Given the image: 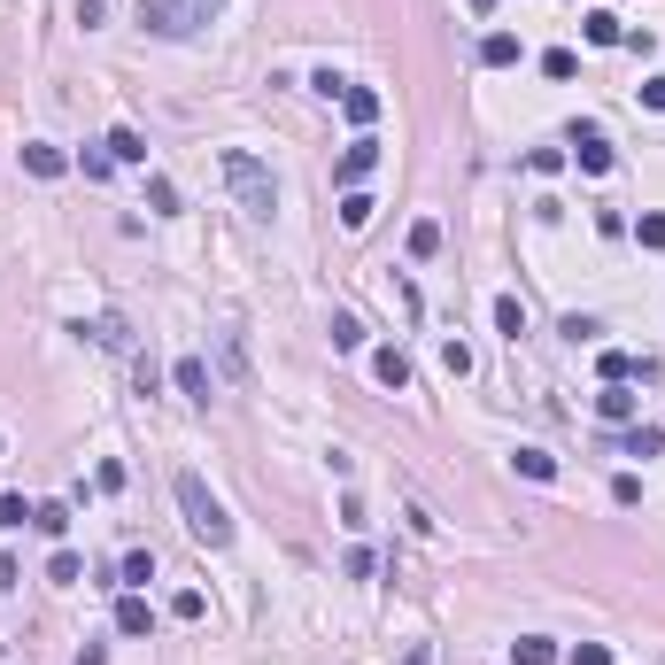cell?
I'll return each instance as SVG.
<instances>
[{
    "label": "cell",
    "instance_id": "obj_7",
    "mask_svg": "<svg viewBox=\"0 0 665 665\" xmlns=\"http://www.w3.org/2000/svg\"><path fill=\"white\" fill-rule=\"evenodd\" d=\"M178 395H194V403H209V395H217V379H209V364H202V356H178Z\"/></svg>",
    "mask_w": 665,
    "mask_h": 665
},
{
    "label": "cell",
    "instance_id": "obj_8",
    "mask_svg": "<svg viewBox=\"0 0 665 665\" xmlns=\"http://www.w3.org/2000/svg\"><path fill=\"white\" fill-rule=\"evenodd\" d=\"M24 171H31V178H62V171H70V155H62V147H47V140H24Z\"/></svg>",
    "mask_w": 665,
    "mask_h": 665
},
{
    "label": "cell",
    "instance_id": "obj_1",
    "mask_svg": "<svg viewBox=\"0 0 665 665\" xmlns=\"http://www.w3.org/2000/svg\"><path fill=\"white\" fill-rule=\"evenodd\" d=\"M178 511H186V534H194V542H209V550H225V542H232V511L209 495L202 472H178Z\"/></svg>",
    "mask_w": 665,
    "mask_h": 665
},
{
    "label": "cell",
    "instance_id": "obj_30",
    "mask_svg": "<svg viewBox=\"0 0 665 665\" xmlns=\"http://www.w3.org/2000/svg\"><path fill=\"white\" fill-rule=\"evenodd\" d=\"M526 171H534V178H557V171H565V155H557V147H534V155H526Z\"/></svg>",
    "mask_w": 665,
    "mask_h": 665
},
{
    "label": "cell",
    "instance_id": "obj_35",
    "mask_svg": "<svg viewBox=\"0 0 665 665\" xmlns=\"http://www.w3.org/2000/svg\"><path fill=\"white\" fill-rule=\"evenodd\" d=\"M642 109H665V70H658V78H642Z\"/></svg>",
    "mask_w": 665,
    "mask_h": 665
},
{
    "label": "cell",
    "instance_id": "obj_22",
    "mask_svg": "<svg viewBox=\"0 0 665 665\" xmlns=\"http://www.w3.org/2000/svg\"><path fill=\"white\" fill-rule=\"evenodd\" d=\"M619 449H627V457H658L665 434H658V426H627V441H619Z\"/></svg>",
    "mask_w": 665,
    "mask_h": 665
},
{
    "label": "cell",
    "instance_id": "obj_27",
    "mask_svg": "<svg viewBox=\"0 0 665 665\" xmlns=\"http://www.w3.org/2000/svg\"><path fill=\"white\" fill-rule=\"evenodd\" d=\"M635 240H642V248H665V209H642V217H635Z\"/></svg>",
    "mask_w": 665,
    "mask_h": 665
},
{
    "label": "cell",
    "instance_id": "obj_16",
    "mask_svg": "<svg viewBox=\"0 0 665 665\" xmlns=\"http://www.w3.org/2000/svg\"><path fill=\"white\" fill-rule=\"evenodd\" d=\"M480 62H488V70H511V62H519V39H511V31H488V39H480Z\"/></svg>",
    "mask_w": 665,
    "mask_h": 665
},
{
    "label": "cell",
    "instance_id": "obj_9",
    "mask_svg": "<svg viewBox=\"0 0 665 665\" xmlns=\"http://www.w3.org/2000/svg\"><path fill=\"white\" fill-rule=\"evenodd\" d=\"M116 635H155V611H147V596L132 588L124 604H116Z\"/></svg>",
    "mask_w": 665,
    "mask_h": 665
},
{
    "label": "cell",
    "instance_id": "obj_34",
    "mask_svg": "<svg viewBox=\"0 0 665 665\" xmlns=\"http://www.w3.org/2000/svg\"><path fill=\"white\" fill-rule=\"evenodd\" d=\"M0 526H31V503H24V495H0Z\"/></svg>",
    "mask_w": 665,
    "mask_h": 665
},
{
    "label": "cell",
    "instance_id": "obj_13",
    "mask_svg": "<svg viewBox=\"0 0 665 665\" xmlns=\"http://www.w3.org/2000/svg\"><path fill=\"white\" fill-rule=\"evenodd\" d=\"M588 47H619V39H627V24H619V16H611V8H588Z\"/></svg>",
    "mask_w": 665,
    "mask_h": 665
},
{
    "label": "cell",
    "instance_id": "obj_31",
    "mask_svg": "<svg viewBox=\"0 0 665 665\" xmlns=\"http://www.w3.org/2000/svg\"><path fill=\"white\" fill-rule=\"evenodd\" d=\"M611 503H619V511H635V503H642V480H635V472H619V480H611Z\"/></svg>",
    "mask_w": 665,
    "mask_h": 665
},
{
    "label": "cell",
    "instance_id": "obj_19",
    "mask_svg": "<svg viewBox=\"0 0 665 665\" xmlns=\"http://www.w3.org/2000/svg\"><path fill=\"white\" fill-rule=\"evenodd\" d=\"M596 372H604V387H611V379H635V372H650V364H635L627 348H604V356H596Z\"/></svg>",
    "mask_w": 665,
    "mask_h": 665
},
{
    "label": "cell",
    "instance_id": "obj_32",
    "mask_svg": "<svg viewBox=\"0 0 665 665\" xmlns=\"http://www.w3.org/2000/svg\"><path fill=\"white\" fill-rule=\"evenodd\" d=\"M441 372H449V379H464V372H472V348H464V341H449V348H441Z\"/></svg>",
    "mask_w": 665,
    "mask_h": 665
},
{
    "label": "cell",
    "instance_id": "obj_23",
    "mask_svg": "<svg viewBox=\"0 0 665 665\" xmlns=\"http://www.w3.org/2000/svg\"><path fill=\"white\" fill-rule=\"evenodd\" d=\"M171 619H186V627L209 619V596H202V588H178V596H171Z\"/></svg>",
    "mask_w": 665,
    "mask_h": 665
},
{
    "label": "cell",
    "instance_id": "obj_12",
    "mask_svg": "<svg viewBox=\"0 0 665 665\" xmlns=\"http://www.w3.org/2000/svg\"><path fill=\"white\" fill-rule=\"evenodd\" d=\"M70 333H78V341H101V348H124V341H132V333H124V318H78Z\"/></svg>",
    "mask_w": 665,
    "mask_h": 665
},
{
    "label": "cell",
    "instance_id": "obj_20",
    "mask_svg": "<svg viewBox=\"0 0 665 665\" xmlns=\"http://www.w3.org/2000/svg\"><path fill=\"white\" fill-rule=\"evenodd\" d=\"M372 209H379V202L364 194V186H348V202H341V225H348V232H364V225H372Z\"/></svg>",
    "mask_w": 665,
    "mask_h": 665
},
{
    "label": "cell",
    "instance_id": "obj_25",
    "mask_svg": "<svg viewBox=\"0 0 665 665\" xmlns=\"http://www.w3.org/2000/svg\"><path fill=\"white\" fill-rule=\"evenodd\" d=\"M147 209H155V217H178V186L171 178H147Z\"/></svg>",
    "mask_w": 665,
    "mask_h": 665
},
{
    "label": "cell",
    "instance_id": "obj_5",
    "mask_svg": "<svg viewBox=\"0 0 665 665\" xmlns=\"http://www.w3.org/2000/svg\"><path fill=\"white\" fill-rule=\"evenodd\" d=\"M372 171H379V140H372V132H356L348 155H341V186H364Z\"/></svg>",
    "mask_w": 665,
    "mask_h": 665
},
{
    "label": "cell",
    "instance_id": "obj_17",
    "mask_svg": "<svg viewBox=\"0 0 665 665\" xmlns=\"http://www.w3.org/2000/svg\"><path fill=\"white\" fill-rule=\"evenodd\" d=\"M47 580H55V588H78V580H86V557H78V550H55V557H47Z\"/></svg>",
    "mask_w": 665,
    "mask_h": 665
},
{
    "label": "cell",
    "instance_id": "obj_3",
    "mask_svg": "<svg viewBox=\"0 0 665 665\" xmlns=\"http://www.w3.org/2000/svg\"><path fill=\"white\" fill-rule=\"evenodd\" d=\"M225 0H140V24L163 31V39H186V31H202Z\"/></svg>",
    "mask_w": 665,
    "mask_h": 665
},
{
    "label": "cell",
    "instance_id": "obj_10",
    "mask_svg": "<svg viewBox=\"0 0 665 665\" xmlns=\"http://www.w3.org/2000/svg\"><path fill=\"white\" fill-rule=\"evenodd\" d=\"M372 379L403 395V387H410V356H403V348H379V356H372Z\"/></svg>",
    "mask_w": 665,
    "mask_h": 665
},
{
    "label": "cell",
    "instance_id": "obj_36",
    "mask_svg": "<svg viewBox=\"0 0 665 665\" xmlns=\"http://www.w3.org/2000/svg\"><path fill=\"white\" fill-rule=\"evenodd\" d=\"M573 665H611V650H604V642H580V650H573Z\"/></svg>",
    "mask_w": 665,
    "mask_h": 665
},
{
    "label": "cell",
    "instance_id": "obj_37",
    "mask_svg": "<svg viewBox=\"0 0 665 665\" xmlns=\"http://www.w3.org/2000/svg\"><path fill=\"white\" fill-rule=\"evenodd\" d=\"M403 665H434V650H403Z\"/></svg>",
    "mask_w": 665,
    "mask_h": 665
},
{
    "label": "cell",
    "instance_id": "obj_18",
    "mask_svg": "<svg viewBox=\"0 0 665 665\" xmlns=\"http://www.w3.org/2000/svg\"><path fill=\"white\" fill-rule=\"evenodd\" d=\"M511 658H519V665H557V642L550 635H519V642H511Z\"/></svg>",
    "mask_w": 665,
    "mask_h": 665
},
{
    "label": "cell",
    "instance_id": "obj_28",
    "mask_svg": "<svg viewBox=\"0 0 665 665\" xmlns=\"http://www.w3.org/2000/svg\"><path fill=\"white\" fill-rule=\"evenodd\" d=\"M333 348H364V318H348V310H333Z\"/></svg>",
    "mask_w": 665,
    "mask_h": 665
},
{
    "label": "cell",
    "instance_id": "obj_4",
    "mask_svg": "<svg viewBox=\"0 0 665 665\" xmlns=\"http://www.w3.org/2000/svg\"><path fill=\"white\" fill-rule=\"evenodd\" d=\"M573 163H580L588 178H604V171H611V140L596 132V124H580V132H573Z\"/></svg>",
    "mask_w": 665,
    "mask_h": 665
},
{
    "label": "cell",
    "instance_id": "obj_15",
    "mask_svg": "<svg viewBox=\"0 0 665 665\" xmlns=\"http://www.w3.org/2000/svg\"><path fill=\"white\" fill-rule=\"evenodd\" d=\"M495 333H503V341H519V333H526V302H519V294H495Z\"/></svg>",
    "mask_w": 665,
    "mask_h": 665
},
{
    "label": "cell",
    "instance_id": "obj_38",
    "mask_svg": "<svg viewBox=\"0 0 665 665\" xmlns=\"http://www.w3.org/2000/svg\"><path fill=\"white\" fill-rule=\"evenodd\" d=\"M495 8H503V0H472V16H495Z\"/></svg>",
    "mask_w": 665,
    "mask_h": 665
},
{
    "label": "cell",
    "instance_id": "obj_26",
    "mask_svg": "<svg viewBox=\"0 0 665 665\" xmlns=\"http://www.w3.org/2000/svg\"><path fill=\"white\" fill-rule=\"evenodd\" d=\"M31 526H39V534H62V526H70V503H31Z\"/></svg>",
    "mask_w": 665,
    "mask_h": 665
},
{
    "label": "cell",
    "instance_id": "obj_24",
    "mask_svg": "<svg viewBox=\"0 0 665 665\" xmlns=\"http://www.w3.org/2000/svg\"><path fill=\"white\" fill-rule=\"evenodd\" d=\"M511 464H519L526 480H557V457H550V449H519Z\"/></svg>",
    "mask_w": 665,
    "mask_h": 665
},
{
    "label": "cell",
    "instance_id": "obj_11",
    "mask_svg": "<svg viewBox=\"0 0 665 665\" xmlns=\"http://www.w3.org/2000/svg\"><path fill=\"white\" fill-rule=\"evenodd\" d=\"M341 109H348V124H356V132H372V124H379V93H372V86H348Z\"/></svg>",
    "mask_w": 665,
    "mask_h": 665
},
{
    "label": "cell",
    "instance_id": "obj_14",
    "mask_svg": "<svg viewBox=\"0 0 665 665\" xmlns=\"http://www.w3.org/2000/svg\"><path fill=\"white\" fill-rule=\"evenodd\" d=\"M101 147H109V163H147V140L132 132V124H116V132H109Z\"/></svg>",
    "mask_w": 665,
    "mask_h": 665
},
{
    "label": "cell",
    "instance_id": "obj_6",
    "mask_svg": "<svg viewBox=\"0 0 665 665\" xmlns=\"http://www.w3.org/2000/svg\"><path fill=\"white\" fill-rule=\"evenodd\" d=\"M596 418H604V426H635V395H627V379L596 387Z\"/></svg>",
    "mask_w": 665,
    "mask_h": 665
},
{
    "label": "cell",
    "instance_id": "obj_33",
    "mask_svg": "<svg viewBox=\"0 0 665 665\" xmlns=\"http://www.w3.org/2000/svg\"><path fill=\"white\" fill-rule=\"evenodd\" d=\"M580 62H573V47H550V55H542V78H573Z\"/></svg>",
    "mask_w": 665,
    "mask_h": 665
},
{
    "label": "cell",
    "instance_id": "obj_29",
    "mask_svg": "<svg viewBox=\"0 0 665 665\" xmlns=\"http://www.w3.org/2000/svg\"><path fill=\"white\" fill-rule=\"evenodd\" d=\"M147 580H155V557L132 550V557H124V588H147Z\"/></svg>",
    "mask_w": 665,
    "mask_h": 665
},
{
    "label": "cell",
    "instance_id": "obj_2",
    "mask_svg": "<svg viewBox=\"0 0 665 665\" xmlns=\"http://www.w3.org/2000/svg\"><path fill=\"white\" fill-rule=\"evenodd\" d=\"M225 186L240 194V209H248V217H271V209H279V178L263 171L248 147H225Z\"/></svg>",
    "mask_w": 665,
    "mask_h": 665
},
{
    "label": "cell",
    "instance_id": "obj_21",
    "mask_svg": "<svg viewBox=\"0 0 665 665\" xmlns=\"http://www.w3.org/2000/svg\"><path fill=\"white\" fill-rule=\"evenodd\" d=\"M410 256H418V263L441 256V225H434V217H418V225H410Z\"/></svg>",
    "mask_w": 665,
    "mask_h": 665
}]
</instances>
